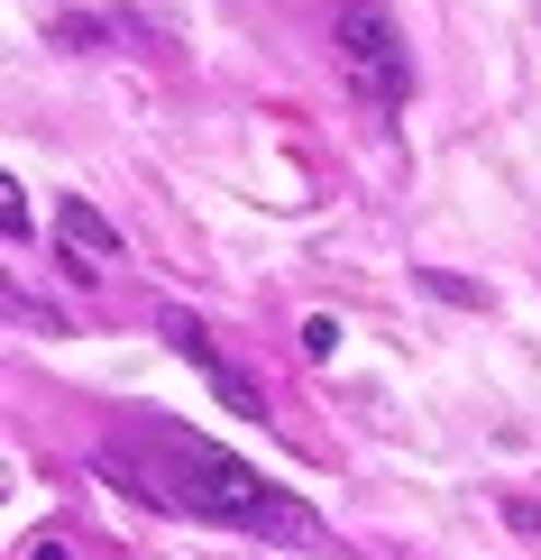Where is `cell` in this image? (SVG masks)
I'll use <instances>...</instances> for the list:
<instances>
[{"mask_svg":"<svg viewBox=\"0 0 541 560\" xmlns=\"http://www.w3.org/2000/svg\"><path fill=\"white\" fill-rule=\"evenodd\" d=\"M56 240L83 258V276L120 267V230H110V212H102L92 194H56Z\"/></svg>","mask_w":541,"mask_h":560,"instance_id":"cell-3","label":"cell"},{"mask_svg":"<svg viewBox=\"0 0 541 560\" xmlns=\"http://www.w3.org/2000/svg\"><path fill=\"white\" fill-rule=\"evenodd\" d=\"M156 331H166V340L184 349V359H193L202 377L221 386V405H230V413H267V405H257V395H248V386H239V377H230V368H221V349H211V331H202L193 313H166V322H156Z\"/></svg>","mask_w":541,"mask_h":560,"instance_id":"cell-4","label":"cell"},{"mask_svg":"<svg viewBox=\"0 0 541 560\" xmlns=\"http://www.w3.org/2000/svg\"><path fill=\"white\" fill-rule=\"evenodd\" d=\"M331 56H340V83L358 92L367 110H404L413 102V46L376 0H349L331 19Z\"/></svg>","mask_w":541,"mask_h":560,"instance_id":"cell-2","label":"cell"},{"mask_svg":"<svg viewBox=\"0 0 541 560\" xmlns=\"http://www.w3.org/2000/svg\"><path fill=\"white\" fill-rule=\"evenodd\" d=\"M505 524H514V533H532V542H541V497H532V487H505Z\"/></svg>","mask_w":541,"mask_h":560,"instance_id":"cell-5","label":"cell"},{"mask_svg":"<svg viewBox=\"0 0 541 560\" xmlns=\"http://www.w3.org/2000/svg\"><path fill=\"white\" fill-rule=\"evenodd\" d=\"M28 560H74V551H64V542H28Z\"/></svg>","mask_w":541,"mask_h":560,"instance_id":"cell-7","label":"cell"},{"mask_svg":"<svg viewBox=\"0 0 541 560\" xmlns=\"http://www.w3.org/2000/svg\"><path fill=\"white\" fill-rule=\"evenodd\" d=\"M102 478H120L129 497L166 505V515H193V524H230V533H257V542H321V515L303 497H285L267 469L230 459L221 441L184 432L166 413H129L102 441Z\"/></svg>","mask_w":541,"mask_h":560,"instance_id":"cell-1","label":"cell"},{"mask_svg":"<svg viewBox=\"0 0 541 560\" xmlns=\"http://www.w3.org/2000/svg\"><path fill=\"white\" fill-rule=\"evenodd\" d=\"M331 349H340V322L313 313V322H303V359H331Z\"/></svg>","mask_w":541,"mask_h":560,"instance_id":"cell-6","label":"cell"}]
</instances>
